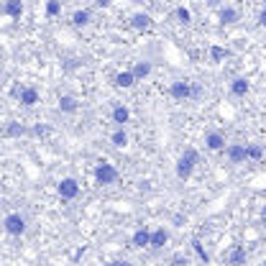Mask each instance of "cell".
Masks as SVG:
<instances>
[{"label": "cell", "mask_w": 266, "mask_h": 266, "mask_svg": "<svg viewBox=\"0 0 266 266\" xmlns=\"http://www.w3.org/2000/svg\"><path fill=\"white\" fill-rule=\"evenodd\" d=\"M172 263H174V266H187V258H182V256H174V258H172Z\"/></svg>", "instance_id": "obj_29"}, {"label": "cell", "mask_w": 266, "mask_h": 266, "mask_svg": "<svg viewBox=\"0 0 266 266\" xmlns=\"http://www.w3.org/2000/svg\"><path fill=\"white\" fill-rule=\"evenodd\" d=\"M110 120H113L115 126H126V123L131 120V110H128L126 105H115L113 113H110Z\"/></svg>", "instance_id": "obj_19"}, {"label": "cell", "mask_w": 266, "mask_h": 266, "mask_svg": "<svg viewBox=\"0 0 266 266\" xmlns=\"http://www.w3.org/2000/svg\"><path fill=\"white\" fill-rule=\"evenodd\" d=\"M149 235H151V230H149L146 225H141L138 230H133L131 246H133V248H149Z\"/></svg>", "instance_id": "obj_13"}, {"label": "cell", "mask_w": 266, "mask_h": 266, "mask_svg": "<svg viewBox=\"0 0 266 266\" xmlns=\"http://www.w3.org/2000/svg\"><path fill=\"white\" fill-rule=\"evenodd\" d=\"M131 26H133L136 31H149V29L154 26V18H151L149 13H133V16H131Z\"/></svg>", "instance_id": "obj_14"}, {"label": "cell", "mask_w": 266, "mask_h": 266, "mask_svg": "<svg viewBox=\"0 0 266 266\" xmlns=\"http://www.w3.org/2000/svg\"><path fill=\"white\" fill-rule=\"evenodd\" d=\"M26 133H29V128L21 126V123H8V128H6V136H11V138H18V136H26Z\"/></svg>", "instance_id": "obj_24"}, {"label": "cell", "mask_w": 266, "mask_h": 266, "mask_svg": "<svg viewBox=\"0 0 266 266\" xmlns=\"http://www.w3.org/2000/svg\"><path fill=\"white\" fill-rule=\"evenodd\" d=\"M192 248H195V253H197V258H200L202 263H210V253L205 251V246H202V243H200L197 238L192 240Z\"/></svg>", "instance_id": "obj_26"}, {"label": "cell", "mask_w": 266, "mask_h": 266, "mask_svg": "<svg viewBox=\"0 0 266 266\" xmlns=\"http://www.w3.org/2000/svg\"><path fill=\"white\" fill-rule=\"evenodd\" d=\"M59 13H62V0H49V3H46V16L57 18Z\"/></svg>", "instance_id": "obj_27"}, {"label": "cell", "mask_w": 266, "mask_h": 266, "mask_svg": "<svg viewBox=\"0 0 266 266\" xmlns=\"http://www.w3.org/2000/svg\"><path fill=\"white\" fill-rule=\"evenodd\" d=\"M57 192H59V197H62L64 202L77 200V197H80V182H77L75 177H64V179L57 184Z\"/></svg>", "instance_id": "obj_5"}, {"label": "cell", "mask_w": 266, "mask_h": 266, "mask_svg": "<svg viewBox=\"0 0 266 266\" xmlns=\"http://www.w3.org/2000/svg\"><path fill=\"white\" fill-rule=\"evenodd\" d=\"M26 228H29V223H26V217L21 212H8L3 217V230L8 235H13V238H21L26 233Z\"/></svg>", "instance_id": "obj_3"}, {"label": "cell", "mask_w": 266, "mask_h": 266, "mask_svg": "<svg viewBox=\"0 0 266 266\" xmlns=\"http://www.w3.org/2000/svg\"><path fill=\"white\" fill-rule=\"evenodd\" d=\"M169 95H172V100H177V103L192 100V82H189V80H174V82L169 85Z\"/></svg>", "instance_id": "obj_4"}, {"label": "cell", "mask_w": 266, "mask_h": 266, "mask_svg": "<svg viewBox=\"0 0 266 266\" xmlns=\"http://www.w3.org/2000/svg\"><path fill=\"white\" fill-rule=\"evenodd\" d=\"M0 13H6L8 18H21L23 16V0H6L0 6Z\"/></svg>", "instance_id": "obj_9"}, {"label": "cell", "mask_w": 266, "mask_h": 266, "mask_svg": "<svg viewBox=\"0 0 266 266\" xmlns=\"http://www.w3.org/2000/svg\"><path fill=\"white\" fill-rule=\"evenodd\" d=\"M248 90H251V85H248L246 77H235V80L230 82V95H233V98H246Z\"/></svg>", "instance_id": "obj_17"}, {"label": "cell", "mask_w": 266, "mask_h": 266, "mask_svg": "<svg viewBox=\"0 0 266 266\" xmlns=\"http://www.w3.org/2000/svg\"><path fill=\"white\" fill-rule=\"evenodd\" d=\"M34 133H36V136H46V133H49V128H46V126H41V123H39V126H36V128H34Z\"/></svg>", "instance_id": "obj_28"}, {"label": "cell", "mask_w": 266, "mask_h": 266, "mask_svg": "<svg viewBox=\"0 0 266 266\" xmlns=\"http://www.w3.org/2000/svg\"><path fill=\"white\" fill-rule=\"evenodd\" d=\"M59 110H62V113H67V115L77 113V110H80L77 98H75V95H62V98H59Z\"/></svg>", "instance_id": "obj_18"}, {"label": "cell", "mask_w": 266, "mask_h": 266, "mask_svg": "<svg viewBox=\"0 0 266 266\" xmlns=\"http://www.w3.org/2000/svg\"><path fill=\"white\" fill-rule=\"evenodd\" d=\"M128 141H131V136H128L126 126H115V131L110 133V143H113L115 149H126V146H128Z\"/></svg>", "instance_id": "obj_12"}, {"label": "cell", "mask_w": 266, "mask_h": 266, "mask_svg": "<svg viewBox=\"0 0 266 266\" xmlns=\"http://www.w3.org/2000/svg\"><path fill=\"white\" fill-rule=\"evenodd\" d=\"M113 85H115L118 90H131V87L136 85V77L131 75V69H123V72H118V75L113 77Z\"/></svg>", "instance_id": "obj_11"}, {"label": "cell", "mask_w": 266, "mask_h": 266, "mask_svg": "<svg viewBox=\"0 0 266 266\" xmlns=\"http://www.w3.org/2000/svg\"><path fill=\"white\" fill-rule=\"evenodd\" d=\"M223 151H225V159H228L230 164H246V161H248V156H246V143H228Z\"/></svg>", "instance_id": "obj_6"}, {"label": "cell", "mask_w": 266, "mask_h": 266, "mask_svg": "<svg viewBox=\"0 0 266 266\" xmlns=\"http://www.w3.org/2000/svg\"><path fill=\"white\" fill-rule=\"evenodd\" d=\"M92 177H95V182H98L100 187H108V184H115L120 174H118L115 164H110V161H100V164L95 166Z\"/></svg>", "instance_id": "obj_2"}, {"label": "cell", "mask_w": 266, "mask_h": 266, "mask_svg": "<svg viewBox=\"0 0 266 266\" xmlns=\"http://www.w3.org/2000/svg\"><path fill=\"white\" fill-rule=\"evenodd\" d=\"M200 164V151L197 149H184L182 151V156L177 159V166H174V172H177V177L184 182V179H189L192 174H195V166Z\"/></svg>", "instance_id": "obj_1"}, {"label": "cell", "mask_w": 266, "mask_h": 266, "mask_svg": "<svg viewBox=\"0 0 266 266\" xmlns=\"http://www.w3.org/2000/svg\"><path fill=\"white\" fill-rule=\"evenodd\" d=\"M108 266H133V263L131 261H110Z\"/></svg>", "instance_id": "obj_30"}, {"label": "cell", "mask_w": 266, "mask_h": 266, "mask_svg": "<svg viewBox=\"0 0 266 266\" xmlns=\"http://www.w3.org/2000/svg\"><path fill=\"white\" fill-rule=\"evenodd\" d=\"M174 16H177V21H179L182 26L192 23V13H189V8H184V6H179V8L174 11Z\"/></svg>", "instance_id": "obj_25"}, {"label": "cell", "mask_w": 266, "mask_h": 266, "mask_svg": "<svg viewBox=\"0 0 266 266\" xmlns=\"http://www.w3.org/2000/svg\"><path fill=\"white\" fill-rule=\"evenodd\" d=\"M131 3H143V0H131Z\"/></svg>", "instance_id": "obj_33"}, {"label": "cell", "mask_w": 266, "mask_h": 266, "mask_svg": "<svg viewBox=\"0 0 266 266\" xmlns=\"http://www.w3.org/2000/svg\"><path fill=\"white\" fill-rule=\"evenodd\" d=\"M166 243H169V230H166V228H156V230H151V235H149V248L159 251V248H164Z\"/></svg>", "instance_id": "obj_8"}, {"label": "cell", "mask_w": 266, "mask_h": 266, "mask_svg": "<svg viewBox=\"0 0 266 266\" xmlns=\"http://www.w3.org/2000/svg\"><path fill=\"white\" fill-rule=\"evenodd\" d=\"M207 54H210V62H223V59H225V57H228L230 52H228L225 46H217V44H212Z\"/></svg>", "instance_id": "obj_23"}, {"label": "cell", "mask_w": 266, "mask_h": 266, "mask_svg": "<svg viewBox=\"0 0 266 266\" xmlns=\"http://www.w3.org/2000/svg\"><path fill=\"white\" fill-rule=\"evenodd\" d=\"M151 69H154V67H151V62H136V64H133V69H131V75L136 77V82H141V80H146V77L151 75Z\"/></svg>", "instance_id": "obj_21"}, {"label": "cell", "mask_w": 266, "mask_h": 266, "mask_svg": "<svg viewBox=\"0 0 266 266\" xmlns=\"http://www.w3.org/2000/svg\"><path fill=\"white\" fill-rule=\"evenodd\" d=\"M217 18H220V26H233V23H238V18H240V13H238L235 8H230V6H225V8H220V13H217Z\"/></svg>", "instance_id": "obj_16"}, {"label": "cell", "mask_w": 266, "mask_h": 266, "mask_svg": "<svg viewBox=\"0 0 266 266\" xmlns=\"http://www.w3.org/2000/svg\"><path fill=\"white\" fill-rule=\"evenodd\" d=\"M246 156H248V161H261L263 159L261 143H246Z\"/></svg>", "instance_id": "obj_22"}, {"label": "cell", "mask_w": 266, "mask_h": 266, "mask_svg": "<svg viewBox=\"0 0 266 266\" xmlns=\"http://www.w3.org/2000/svg\"><path fill=\"white\" fill-rule=\"evenodd\" d=\"M41 100V95H39V90L36 87H21V92H18V103L23 105V108H34L36 103Z\"/></svg>", "instance_id": "obj_7"}, {"label": "cell", "mask_w": 266, "mask_h": 266, "mask_svg": "<svg viewBox=\"0 0 266 266\" xmlns=\"http://www.w3.org/2000/svg\"><path fill=\"white\" fill-rule=\"evenodd\" d=\"M256 23H258V26H263V23H266V11H261V13H258V21H256Z\"/></svg>", "instance_id": "obj_31"}, {"label": "cell", "mask_w": 266, "mask_h": 266, "mask_svg": "<svg viewBox=\"0 0 266 266\" xmlns=\"http://www.w3.org/2000/svg\"><path fill=\"white\" fill-rule=\"evenodd\" d=\"M72 23H75L77 29H85V26H90V23H92V11H87V8H82V11H75V13H72Z\"/></svg>", "instance_id": "obj_20"}, {"label": "cell", "mask_w": 266, "mask_h": 266, "mask_svg": "<svg viewBox=\"0 0 266 266\" xmlns=\"http://www.w3.org/2000/svg\"><path fill=\"white\" fill-rule=\"evenodd\" d=\"M95 3H98L100 8H108V6H110V0H95Z\"/></svg>", "instance_id": "obj_32"}, {"label": "cell", "mask_w": 266, "mask_h": 266, "mask_svg": "<svg viewBox=\"0 0 266 266\" xmlns=\"http://www.w3.org/2000/svg\"><path fill=\"white\" fill-rule=\"evenodd\" d=\"M225 143H228V141H225V136H223L220 131H210V133L205 136V146H207L210 151H223Z\"/></svg>", "instance_id": "obj_10"}, {"label": "cell", "mask_w": 266, "mask_h": 266, "mask_svg": "<svg viewBox=\"0 0 266 266\" xmlns=\"http://www.w3.org/2000/svg\"><path fill=\"white\" fill-rule=\"evenodd\" d=\"M246 261H248L246 248H243V246H233L230 253H228V263H230V266H246Z\"/></svg>", "instance_id": "obj_15"}]
</instances>
